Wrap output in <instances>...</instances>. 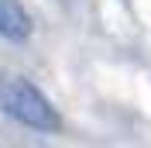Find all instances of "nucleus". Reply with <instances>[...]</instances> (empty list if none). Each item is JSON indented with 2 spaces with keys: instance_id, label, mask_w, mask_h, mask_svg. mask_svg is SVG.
Instances as JSON below:
<instances>
[{
  "instance_id": "obj_1",
  "label": "nucleus",
  "mask_w": 151,
  "mask_h": 148,
  "mask_svg": "<svg viewBox=\"0 0 151 148\" xmlns=\"http://www.w3.org/2000/svg\"><path fill=\"white\" fill-rule=\"evenodd\" d=\"M0 114L38 134L62 131V114L55 110V103L21 73H0Z\"/></svg>"
},
{
  "instance_id": "obj_2",
  "label": "nucleus",
  "mask_w": 151,
  "mask_h": 148,
  "mask_svg": "<svg viewBox=\"0 0 151 148\" xmlns=\"http://www.w3.org/2000/svg\"><path fill=\"white\" fill-rule=\"evenodd\" d=\"M35 24H31V14L24 10L21 0H0V38L7 41H28Z\"/></svg>"
}]
</instances>
